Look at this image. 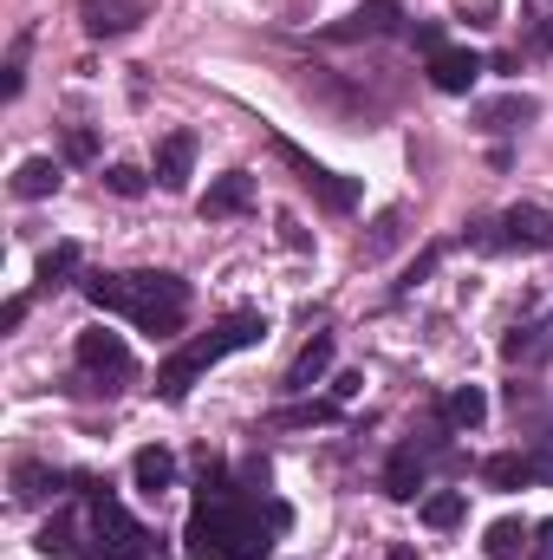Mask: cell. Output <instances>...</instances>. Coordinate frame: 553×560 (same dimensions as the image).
<instances>
[{"label":"cell","instance_id":"26","mask_svg":"<svg viewBox=\"0 0 553 560\" xmlns=\"http://www.w3.org/2000/svg\"><path fill=\"white\" fill-rule=\"evenodd\" d=\"M26 52H33V33H13V46H7V66H0V98H7V105L26 92Z\"/></svg>","mask_w":553,"mask_h":560},{"label":"cell","instance_id":"11","mask_svg":"<svg viewBox=\"0 0 553 560\" xmlns=\"http://www.w3.org/2000/svg\"><path fill=\"white\" fill-rule=\"evenodd\" d=\"M423 72H430V85H436V92L462 98V92H469V85L482 79V52H469V46H436Z\"/></svg>","mask_w":553,"mask_h":560},{"label":"cell","instance_id":"16","mask_svg":"<svg viewBox=\"0 0 553 560\" xmlns=\"http://www.w3.org/2000/svg\"><path fill=\"white\" fill-rule=\"evenodd\" d=\"M502 359H508V365H521V372L548 365V359H553V313L528 319V326H515V332L502 339Z\"/></svg>","mask_w":553,"mask_h":560},{"label":"cell","instance_id":"4","mask_svg":"<svg viewBox=\"0 0 553 560\" xmlns=\"http://www.w3.org/2000/svg\"><path fill=\"white\" fill-rule=\"evenodd\" d=\"M79 378H72V392L79 398H118L125 385H138V359H131V346L118 339V332H105V326H92V332H79Z\"/></svg>","mask_w":553,"mask_h":560},{"label":"cell","instance_id":"17","mask_svg":"<svg viewBox=\"0 0 553 560\" xmlns=\"http://www.w3.org/2000/svg\"><path fill=\"white\" fill-rule=\"evenodd\" d=\"M189 170H196V131H169L156 143V189L183 196L189 189Z\"/></svg>","mask_w":553,"mask_h":560},{"label":"cell","instance_id":"15","mask_svg":"<svg viewBox=\"0 0 553 560\" xmlns=\"http://www.w3.org/2000/svg\"><path fill=\"white\" fill-rule=\"evenodd\" d=\"M79 482H85V476L46 469V463H33V456H20V463H13V502H20V509L46 502V495H59V489H79Z\"/></svg>","mask_w":553,"mask_h":560},{"label":"cell","instance_id":"2","mask_svg":"<svg viewBox=\"0 0 553 560\" xmlns=\"http://www.w3.org/2000/svg\"><path fill=\"white\" fill-rule=\"evenodd\" d=\"M268 339V313H255V306H242V313H228V319H215L202 339H189V346H176L163 365H156V398L163 405H183L189 398V385L209 372V365H222L228 352H248V346H261Z\"/></svg>","mask_w":553,"mask_h":560},{"label":"cell","instance_id":"21","mask_svg":"<svg viewBox=\"0 0 553 560\" xmlns=\"http://www.w3.org/2000/svg\"><path fill=\"white\" fill-rule=\"evenodd\" d=\"M436 418L462 436V430H475V423L489 418V398H482L475 385H456V392H443V398H436Z\"/></svg>","mask_w":553,"mask_h":560},{"label":"cell","instance_id":"34","mask_svg":"<svg viewBox=\"0 0 553 560\" xmlns=\"http://www.w3.org/2000/svg\"><path fill=\"white\" fill-rule=\"evenodd\" d=\"M528 560H553V522H541V528H534V548H528Z\"/></svg>","mask_w":553,"mask_h":560},{"label":"cell","instance_id":"31","mask_svg":"<svg viewBox=\"0 0 553 560\" xmlns=\"http://www.w3.org/2000/svg\"><path fill=\"white\" fill-rule=\"evenodd\" d=\"M66 156H72V163H92V156H98V138H92L85 125H72V131H66Z\"/></svg>","mask_w":553,"mask_h":560},{"label":"cell","instance_id":"35","mask_svg":"<svg viewBox=\"0 0 553 560\" xmlns=\"http://www.w3.org/2000/svg\"><path fill=\"white\" fill-rule=\"evenodd\" d=\"M385 560H416V555L404 548V541H391V555H385Z\"/></svg>","mask_w":553,"mask_h":560},{"label":"cell","instance_id":"13","mask_svg":"<svg viewBox=\"0 0 553 560\" xmlns=\"http://www.w3.org/2000/svg\"><path fill=\"white\" fill-rule=\"evenodd\" d=\"M534 118H541V105H534V98H521V92L475 105V131H489V138H515V131H528Z\"/></svg>","mask_w":553,"mask_h":560},{"label":"cell","instance_id":"25","mask_svg":"<svg viewBox=\"0 0 553 560\" xmlns=\"http://www.w3.org/2000/svg\"><path fill=\"white\" fill-rule=\"evenodd\" d=\"M339 405L345 398H313V405H286V411H274V430H313V423H339Z\"/></svg>","mask_w":553,"mask_h":560},{"label":"cell","instance_id":"27","mask_svg":"<svg viewBox=\"0 0 553 560\" xmlns=\"http://www.w3.org/2000/svg\"><path fill=\"white\" fill-rule=\"evenodd\" d=\"M398 235H404V209H385V215L372 222V242H358V261H385V255L398 248Z\"/></svg>","mask_w":553,"mask_h":560},{"label":"cell","instance_id":"22","mask_svg":"<svg viewBox=\"0 0 553 560\" xmlns=\"http://www.w3.org/2000/svg\"><path fill=\"white\" fill-rule=\"evenodd\" d=\"M528 548H534V528H528V522H515V515L489 522V541H482L489 560H528Z\"/></svg>","mask_w":553,"mask_h":560},{"label":"cell","instance_id":"28","mask_svg":"<svg viewBox=\"0 0 553 560\" xmlns=\"http://www.w3.org/2000/svg\"><path fill=\"white\" fill-rule=\"evenodd\" d=\"M521 20V52H553V0H528Z\"/></svg>","mask_w":553,"mask_h":560},{"label":"cell","instance_id":"8","mask_svg":"<svg viewBox=\"0 0 553 560\" xmlns=\"http://www.w3.org/2000/svg\"><path fill=\"white\" fill-rule=\"evenodd\" d=\"M411 20H404V0H365V7H352L345 20H332L319 39L326 46H352V39H391V33H404Z\"/></svg>","mask_w":553,"mask_h":560},{"label":"cell","instance_id":"30","mask_svg":"<svg viewBox=\"0 0 553 560\" xmlns=\"http://www.w3.org/2000/svg\"><path fill=\"white\" fill-rule=\"evenodd\" d=\"M105 189L131 202V196H143V189H150V176H143L138 163H111V170H105Z\"/></svg>","mask_w":553,"mask_h":560},{"label":"cell","instance_id":"6","mask_svg":"<svg viewBox=\"0 0 553 560\" xmlns=\"http://www.w3.org/2000/svg\"><path fill=\"white\" fill-rule=\"evenodd\" d=\"M274 150H280V163H286V170H293V176H299V183H306L326 209H332V215H352V209H358V183H352V176L326 170L319 156H306L293 138H274Z\"/></svg>","mask_w":553,"mask_h":560},{"label":"cell","instance_id":"23","mask_svg":"<svg viewBox=\"0 0 553 560\" xmlns=\"http://www.w3.org/2000/svg\"><path fill=\"white\" fill-rule=\"evenodd\" d=\"M462 515H469V495L462 489H436V495L416 502V522L423 528H462Z\"/></svg>","mask_w":553,"mask_h":560},{"label":"cell","instance_id":"24","mask_svg":"<svg viewBox=\"0 0 553 560\" xmlns=\"http://www.w3.org/2000/svg\"><path fill=\"white\" fill-rule=\"evenodd\" d=\"M72 275H79V242H59V248L39 255V287L33 293H59V287H72Z\"/></svg>","mask_w":553,"mask_h":560},{"label":"cell","instance_id":"1","mask_svg":"<svg viewBox=\"0 0 553 560\" xmlns=\"http://www.w3.org/2000/svg\"><path fill=\"white\" fill-rule=\"evenodd\" d=\"M85 300L98 313H125L138 332L150 339H176L183 319H189V280L183 275H163V268H138V275H92L79 280Z\"/></svg>","mask_w":553,"mask_h":560},{"label":"cell","instance_id":"9","mask_svg":"<svg viewBox=\"0 0 553 560\" xmlns=\"http://www.w3.org/2000/svg\"><path fill=\"white\" fill-rule=\"evenodd\" d=\"M143 20H150L143 0H79V26L92 39H125V33H138Z\"/></svg>","mask_w":553,"mask_h":560},{"label":"cell","instance_id":"19","mask_svg":"<svg viewBox=\"0 0 553 560\" xmlns=\"http://www.w3.org/2000/svg\"><path fill=\"white\" fill-rule=\"evenodd\" d=\"M59 183H66L59 156H26V163L13 170V196H20V202H46V196H59Z\"/></svg>","mask_w":553,"mask_h":560},{"label":"cell","instance_id":"7","mask_svg":"<svg viewBox=\"0 0 553 560\" xmlns=\"http://www.w3.org/2000/svg\"><path fill=\"white\" fill-rule=\"evenodd\" d=\"M482 482H489L495 495H515V489H528V482H548L553 489V436H534V450H502V456H489V463H482Z\"/></svg>","mask_w":553,"mask_h":560},{"label":"cell","instance_id":"20","mask_svg":"<svg viewBox=\"0 0 553 560\" xmlns=\"http://www.w3.org/2000/svg\"><path fill=\"white\" fill-rule=\"evenodd\" d=\"M33 548H39L46 560H92V548L79 541V515H72V509H59V515L39 528V541H33Z\"/></svg>","mask_w":553,"mask_h":560},{"label":"cell","instance_id":"29","mask_svg":"<svg viewBox=\"0 0 553 560\" xmlns=\"http://www.w3.org/2000/svg\"><path fill=\"white\" fill-rule=\"evenodd\" d=\"M443 255H449V242H430V248H423V255H416V261H411V275L398 280V293H391V300H404L411 287H423V280L436 275V261H443Z\"/></svg>","mask_w":553,"mask_h":560},{"label":"cell","instance_id":"3","mask_svg":"<svg viewBox=\"0 0 553 560\" xmlns=\"http://www.w3.org/2000/svg\"><path fill=\"white\" fill-rule=\"evenodd\" d=\"M79 495H85V509H92V560H169L163 555V541H156L138 515L111 495V482L85 476Z\"/></svg>","mask_w":553,"mask_h":560},{"label":"cell","instance_id":"33","mask_svg":"<svg viewBox=\"0 0 553 560\" xmlns=\"http://www.w3.org/2000/svg\"><path fill=\"white\" fill-rule=\"evenodd\" d=\"M26 313H33V293H13V300L0 306V332H13V326H20Z\"/></svg>","mask_w":553,"mask_h":560},{"label":"cell","instance_id":"12","mask_svg":"<svg viewBox=\"0 0 553 560\" xmlns=\"http://www.w3.org/2000/svg\"><path fill=\"white\" fill-rule=\"evenodd\" d=\"M332 359H339V339H332V332H313V339H306V352H299V359L286 365V378H280V392H286V398H299V392H313V385H319V378L332 372Z\"/></svg>","mask_w":553,"mask_h":560},{"label":"cell","instance_id":"18","mask_svg":"<svg viewBox=\"0 0 553 560\" xmlns=\"http://www.w3.org/2000/svg\"><path fill=\"white\" fill-rule=\"evenodd\" d=\"M131 482H138L143 502H163V495L176 489V456H169L163 443H143L138 456H131Z\"/></svg>","mask_w":553,"mask_h":560},{"label":"cell","instance_id":"32","mask_svg":"<svg viewBox=\"0 0 553 560\" xmlns=\"http://www.w3.org/2000/svg\"><path fill=\"white\" fill-rule=\"evenodd\" d=\"M404 33H411V46L423 52V59H430V52L443 46V26H436V20H416V26H404Z\"/></svg>","mask_w":553,"mask_h":560},{"label":"cell","instance_id":"14","mask_svg":"<svg viewBox=\"0 0 553 560\" xmlns=\"http://www.w3.org/2000/svg\"><path fill=\"white\" fill-rule=\"evenodd\" d=\"M248 209H255V176L248 170L215 176L209 196H202V222H228V215H248Z\"/></svg>","mask_w":553,"mask_h":560},{"label":"cell","instance_id":"10","mask_svg":"<svg viewBox=\"0 0 553 560\" xmlns=\"http://www.w3.org/2000/svg\"><path fill=\"white\" fill-rule=\"evenodd\" d=\"M495 222H502V248H528V255H548L553 248V215L541 202H515Z\"/></svg>","mask_w":553,"mask_h":560},{"label":"cell","instance_id":"5","mask_svg":"<svg viewBox=\"0 0 553 560\" xmlns=\"http://www.w3.org/2000/svg\"><path fill=\"white\" fill-rule=\"evenodd\" d=\"M449 436H456V430L436 418L430 430H423V436L398 443V450H391V463H385V476H378V489H385L391 502H416V489L430 482V463H436V456L449 450Z\"/></svg>","mask_w":553,"mask_h":560}]
</instances>
